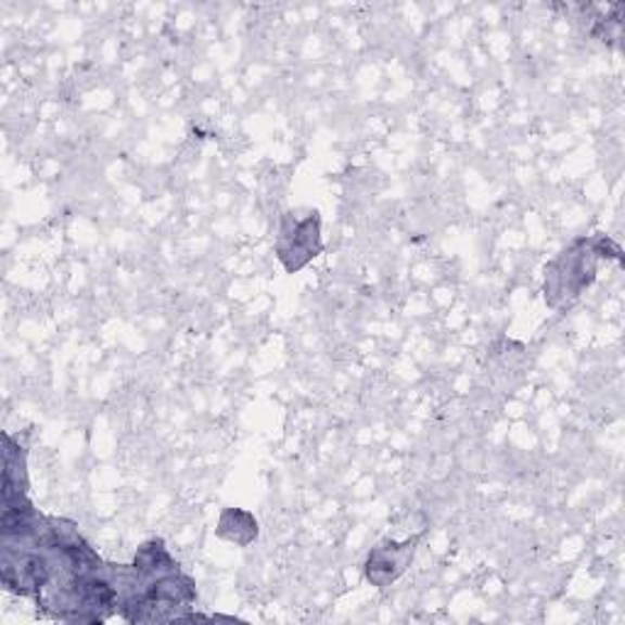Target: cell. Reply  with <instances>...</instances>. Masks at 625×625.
I'll return each mask as SVG.
<instances>
[{
	"mask_svg": "<svg viewBox=\"0 0 625 625\" xmlns=\"http://www.w3.org/2000/svg\"><path fill=\"white\" fill-rule=\"evenodd\" d=\"M416 543H404V545H381L374 552L369 554L367 560V579L377 586H386L388 582H394L398 574H404L406 564L413 560V547Z\"/></svg>",
	"mask_w": 625,
	"mask_h": 625,
	"instance_id": "7a4b0ae2",
	"label": "cell"
},
{
	"mask_svg": "<svg viewBox=\"0 0 625 625\" xmlns=\"http://www.w3.org/2000/svg\"><path fill=\"white\" fill-rule=\"evenodd\" d=\"M320 250L322 244L318 213H308V218L303 220L293 218V213H286L279 240V259L283 262V267L289 271H298L310 259H316Z\"/></svg>",
	"mask_w": 625,
	"mask_h": 625,
	"instance_id": "6da1fadb",
	"label": "cell"
},
{
	"mask_svg": "<svg viewBox=\"0 0 625 625\" xmlns=\"http://www.w3.org/2000/svg\"><path fill=\"white\" fill-rule=\"evenodd\" d=\"M27 498L25 447L13 435H5V469H3V503Z\"/></svg>",
	"mask_w": 625,
	"mask_h": 625,
	"instance_id": "3957f363",
	"label": "cell"
}]
</instances>
